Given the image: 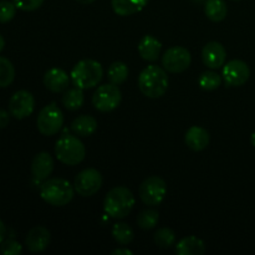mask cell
Segmentation results:
<instances>
[{
  "label": "cell",
  "mask_w": 255,
  "mask_h": 255,
  "mask_svg": "<svg viewBox=\"0 0 255 255\" xmlns=\"http://www.w3.org/2000/svg\"><path fill=\"white\" fill-rule=\"evenodd\" d=\"M167 194V184L158 176H151L139 186V198L146 206L156 207L163 202Z\"/></svg>",
  "instance_id": "obj_8"
},
{
  "label": "cell",
  "mask_w": 255,
  "mask_h": 255,
  "mask_svg": "<svg viewBox=\"0 0 255 255\" xmlns=\"http://www.w3.org/2000/svg\"><path fill=\"white\" fill-rule=\"evenodd\" d=\"M70 79L66 71L59 67H52L47 70L44 75V85L49 91L51 92H62L66 91L69 87Z\"/></svg>",
  "instance_id": "obj_16"
},
{
  "label": "cell",
  "mask_w": 255,
  "mask_h": 255,
  "mask_svg": "<svg viewBox=\"0 0 255 255\" xmlns=\"http://www.w3.org/2000/svg\"><path fill=\"white\" fill-rule=\"evenodd\" d=\"M154 243L159 247V248L168 249L176 244V233L172 231L171 228H159L154 234Z\"/></svg>",
  "instance_id": "obj_28"
},
{
  "label": "cell",
  "mask_w": 255,
  "mask_h": 255,
  "mask_svg": "<svg viewBox=\"0 0 255 255\" xmlns=\"http://www.w3.org/2000/svg\"><path fill=\"white\" fill-rule=\"evenodd\" d=\"M121 90L111 82L99 86L92 95V105L100 112L114 111L121 104Z\"/></svg>",
  "instance_id": "obj_7"
},
{
  "label": "cell",
  "mask_w": 255,
  "mask_h": 255,
  "mask_svg": "<svg viewBox=\"0 0 255 255\" xmlns=\"http://www.w3.org/2000/svg\"><path fill=\"white\" fill-rule=\"evenodd\" d=\"M21 244L14 239H6L0 243V253L2 255H19L21 254Z\"/></svg>",
  "instance_id": "obj_31"
},
{
  "label": "cell",
  "mask_w": 255,
  "mask_h": 255,
  "mask_svg": "<svg viewBox=\"0 0 255 255\" xmlns=\"http://www.w3.org/2000/svg\"><path fill=\"white\" fill-rule=\"evenodd\" d=\"M192 56L188 49L183 46L169 47L162 56V66L172 74H181L191 66Z\"/></svg>",
  "instance_id": "obj_9"
},
{
  "label": "cell",
  "mask_w": 255,
  "mask_h": 255,
  "mask_svg": "<svg viewBox=\"0 0 255 255\" xmlns=\"http://www.w3.org/2000/svg\"><path fill=\"white\" fill-rule=\"evenodd\" d=\"M162 44L152 35H146L138 42V54L143 60L148 62H154L161 55Z\"/></svg>",
  "instance_id": "obj_18"
},
{
  "label": "cell",
  "mask_w": 255,
  "mask_h": 255,
  "mask_svg": "<svg viewBox=\"0 0 255 255\" xmlns=\"http://www.w3.org/2000/svg\"><path fill=\"white\" fill-rule=\"evenodd\" d=\"M233 1H239V0H233Z\"/></svg>",
  "instance_id": "obj_39"
},
{
  "label": "cell",
  "mask_w": 255,
  "mask_h": 255,
  "mask_svg": "<svg viewBox=\"0 0 255 255\" xmlns=\"http://www.w3.org/2000/svg\"><path fill=\"white\" fill-rule=\"evenodd\" d=\"M35 99L31 92L19 90L15 92L9 101V111L16 120H24L34 112Z\"/></svg>",
  "instance_id": "obj_12"
},
{
  "label": "cell",
  "mask_w": 255,
  "mask_h": 255,
  "mask_svg": "<svg viewBox=\"0 0 255 255\" xmlns=\"http://www.w3.org/2000/svg\"><path fill=\"white\" fill-rule=\"evenodd\" d=\"M10 122V115L5 110H0V129L5 128Z\"/></svg>",
  "instance_id": "obj_33"
},
{
  "label": "cell",
  "mask_w": 255,
  "mask_h": 255,
  "mask_svg": "<svg viewBox=\"0 0 255 255\" xmlns=\"http://www.w3.org/2000/svg\"><path fill=\"white\" fill-rule=\"evenodd\" d=\"M251 142H252V144H253V147L255 148V132H253V133H252V136H251Z\"/></svg>",
  "instance_id": "obj_38"
},
{
  "label": "cell",
  "mask_w": 255,
  "mask_h": 255,
  "mask_svg": "<svg viewBox=\"0 0 255 255\" xmlns=\"http://www.w3.org/2000/svg\"><path fill=\"white\" fill-rule=\"evenodd\" d=\"M51 241V234L49 229L42 226H36L31 228L25 239V246L31 253H41L49 247Z\"/></svg>",
  "instance_id": "obj_14"
},
{
  "label": "cell",
  "mask_w": 255,
  "mask_h": 255,
  "mask_svg": "<svg viewBox=\"0 0 255 255\" xmlns=\"http://www.w3.org/2000/svg\"><path fill=\"white\" fill-rule=\"evenodd\" d=\"M158 221L159 214L154 209H144L137 217V224H138L139 228L144 229V231L153 229L158 223Z\"/></svg>",
  "instance_id": "obj_27"
},
{
  "label": "cell",
  "mask_w": 255,
  "mask_h": 255,
  "mask_svg": "<svg viewBox=\"0 0 255 255\" xmlns=\"http://www.w3.org/2000/svg\"><path fill=\"white\" fill-rule=\"evenodd\" d=\"M198 84L201 89H203L204 91H214V90H217L221 86L222 77L214 71H206L201 75Z\"/></svg>",
  "instance_id": "obj_29"
},
{
  "label": "cell",
  "mask_w": 255,
  "mask_h": 255,
  "mask_svg": "<svg viewBox=\"0 0 255 255\" xmlns=\"http://www.w3.org/2000/svg\"><path fill=\"white\" fill-rule=\"evenodd\" d=\"M16 5L14 1H7V0H1L0 1V22H9L10 20L14 19L16 14Z\"/></svg>",
  "instance_id": "obj_30"
},
{
  "label": "cell",
  "mask_w": 255,
  "mask_h": 255,
  "mask_svg": "<svg viewBox=\"0 0 255 255\" xmlns=\"http://www.w3.org/2000/svg\"><path fill=\"white\" fill-rule=\"evenodd\" d=\"M102 186V176L97 169H82L75 177L74 188L81 197H91L100 191Z\"/></svg>",
  "instance_id": "obj_10"
},
{
  "label": "cell",
  "mask_w": 255,
  "mask_h": 255,
  "mask_svg": "<svg viewBox=\"0 0 255 255\" xmlns=\"http://www.w3.org/2000/svg\"><path fill=\"white\" fill-rule=\"evenodd\" d=\"M12 1L16 5L17 9L22 11H34L41 7L45 0H12Z\"/></svg>",
  "instance_id": "obj_32"
},
{
  "label": "cell",
  "mask_w": 255,
  "mask_h": 255,
  "mask_svg": "<svg viewBox=\"0 0 255 255\" xmlns=\"http://www.w3.org/2000/svg\"><path fill=\"white\" fill-rule=\"evenodd\" d=\"M112 237L120 246H127L134 238V232L128 224L116 223L112 227Z\"/></svg>",
  "instance_id": "obj_25"
},
{
  "label": "cell",
  "mask_w": 255,
  "mask_h": 255,
  "mask_svg": "<svg viewBox=\"0 0 255 255\" xmlns=\"http://www.w3.org/2000/svg\"><path fill=\"white\" fill-rule=\"evenodd\" d=\"M209 141H211V136L208 131L201 126H192L186 132V137H184V142L188 148L194 152H201L206 149Z\"/></svg>",
  "instance_id": "obj_17"
},
{
  "label": "cell",
  "mask_w": 255,
  "mask_h": 255,
  "mask_svg": "<svg viewBox=\"0 0 255 255\" xmlns=\"http://www.w3.org/2000/svg\"><path fill=\"white\" fill-rule=\"evenodd\" d=\"M202 60H203V64L212 70L224 66L227 60L226 47L221 42H208L202 50Z\"/></svg>",
  "instance_id": "obj_13"
},
{
  "label": "cell",
  "mask_w": 255,
  "mask_h": 255,
  "mask_svg": "<svg viewBox=\"0 0 255 255\" xmlns=\"http://www.w3.org/2000/svg\"><path fill=\"white\" fill-rule=\"evenodd\" d=\"M37 129L44 136H54L59 133L64 125V114L55 102L42 107L36 120Z\"/></svg>",
  "instance_id": "obj_6"
},
{
  "label": "cell",
  "mask_w": 255,
  "mask_h": 255,
  "mask_svg": "<svg viewBox=\"0 0 255 255\" xmlns=\"http://www.w3.org/2000/svg\"><path fill=\"white\" fill-rule=\"evenodd\" d=\"M104 76V69L99 61L92 59H85L77 62L71 70V81L74 86L82 90L92 89L97 86Z\"/></svg>",
  "instance_id": "obj_4"
},
{
  "label": "cell",
  "mask_w": 255,
  "mask_h": 255,
  "mask_svg": "<svg viewBox=\"0 0 255 255\" xmlns=\"http://www.w3.org/2000/svg\"><path fill=\"white\" fill-rule=\"evenodd\" d=\"M107 77H109V81L114 85H121L128 77V67L125 62L121 61H115L112 62L109 66L107 70Z\"/></svg>",
  "instance_id": "obj_24"
},
{
  "label": "cell",
  "mask_w": 255,
  "mask_h": 255,
  "mask_svg": "<svg viewBox=\"0 0 255 255\" xmlns=\"http://www.w3.org/2000/svg\"><path fill=\"white\" fill-rule=\"evenodd\" d=\"M96 119L89 115H81L71 122V131L79 137H90L97 131Z\"/></svg>",
  "instance_id": "obj_19"
},
{
  "label": "cell",
  "mask_w": 255,
  "mask_h": 255,
  "mask_svg": "<svg viewBox=\"0 0 255 255\" xmlns=\"http://www.w3.org/2000/svg\"><path fill=\"white\" fill-rule=\"evenodd\" d=\"M5 236H6V227H5L4 222L0 219V243H1L2 241H4Z\"/></svg>",
  "instance_id": "obj_35"
},
{
  "label": "cell",
  "mask_w": 255,
  "mask_h": 255,
  "mask_svg": "<svg viewBox=\"0 0 255 255\" xmlns=\"http://www.w3.org/2000/svg\"><path fill=\"white\" fill-rule=\"evenodd\" d=\"M74 194V186L65 178H49L40 186V197L50 206H66L72 201Z\"/></svg>",
  "instance_id": "obj_3"
},
{
  "label": "cell",
  "mask_w": 255,
  "mask_h": 255,
  "mask_svg": "<svg viewBox=\"0 0 255 255\" xmlns=\"http://www.w3.org/2000/svg\"><path fill=\"white\" fill-rule=\"evenodd\" d=\"M55 156L66 166H77L85 159L86 148L79 137L64 134L57 139L55 144Z\"/></svg>",
  "instance_id": "obj_5"
},
{
  "label": "cell",
  "mask_w": 255,
  "mask_h": 255,
  "mask_svg": "<svg viewBox=\"0 0 255 255\" xmlns=\"http://www.w3.org/2000/svg\"><path fill=\"white\" fill-rule=\"evenodd\" d=\"M77 2H79V4H82V5H89V4H91V2H94L95 0H76Z\"/></svg>",
  "instance_id": "obj_37"
},
{
  "label": "cell",
  "mask_w": 255,
  "mask_h": 255,
  "mask_svg": "<svg viewBox=\"0 0 255 255\" xmlns=\"http://www.w3.org/2000/svg\"><path fill=\"white\" fill-rule=\"evenodd\" d=\"M176 253L178 255H203L206 253V244L197 237H186L176 244Z\"/></svg>",
  "instance_id": "obj_20"
},
{
  "label": "cell",
  "mask_w": 255,
  "mask_h": 255,
  "mask_svg": "<svg viewBox=\"0 0 255 255\" xmlns=\"http://www.w3.org/2000/svg\"><path fill=\"white\" fill-rule=\"evenodd\" d=\"M15 79V69L9 59L0 56V87H7Z\"/></svg>",
  "instance_id": "obj_26"
},
{
  "label": "cell",
  "mask_w": 255,
  "mask_h": 255,
  "mask_svg": "<svg viewBox=\"0 0 255 255\" xmlns=\"http://www.w3.org/2000/svg\"><path fill=\"white\" fill-rule=\"evenodd\" d=\"M148 0H111L114 11L120 16H129L142 11Z\"/></svg>",
  "instance_id": "obj_21"
},
{
  "label": "cell",
  "mask_w": 255,
  "mask_h": 255,
  "mask_svg": "<svg viewBox=\"0 0 255 255\" xmlns=\"http://www.w3.org/2000/svg\"><path fill=\"white\" fill-rule=\"evenodd\" d=\"M136 199L133 193L127 187L119 186L110 189L104 201V209L106 214L115 219H124L133 209Z\"/></svg>",
  "instance_id": "obj_2"
},
{
  "label": "cell",
  "mask_w": 255,
  "mask_h": 255,
  "mask_svg": "<svg viewBox=\"0 0 255 255\" xmlns=\"http://www.w3.org/2000/svg\"><path fill=\"white\" fill-rule=\"evenodd\" d=\"M112 255H132V253L129 249L127 248H119V249H115V251L111 252Z\"/></svg>",
  "instance_id": "obj_34"
},
{
  "label": "cell",
  "mask_w": 255,
  "mask_h": 255,
  "mask_svg": "<svg viewBox=\"0 0 255 255\" xmlns=\"http://www.w3.org/2000/svg\"><path fill=\"white\" fill-rule=\"evenodd\" d=\"M222 77H223V81L227 86H243L251 77V69L242 60H231L227 64H224Z\"/></svg>",
  "instance_id": "obj_11"
},
{
  "label": "cell",
  "mask_w": 255,
  "mask_h": 255,
  "mask_svg": "<svg viewBox=\"0 0 255 255\" xmlns=\"http://www.w3.org/2000/svg\"><path fill=\"white\" fill-rule=\"evenodd\" d=\"M204 14L211 21L219 22L228 15V6L224 0H206Z\"/></svg>",
  "instance_id": "obj_22"
},
{
  "label": "cell",
  "mask_w": 255,
  "mask_h": 255,
  "mask_svg": "<svg viewBox=\"0 0 255 255\" xmlns=\"http://www.w3.org/2000/svg\"><path fill=\"white\" fill-rule=\"evenodd\" d=\"M168 76L166 70L157 65L144 67L138 76L139 91L149 99H159L168 90Z\"/></svg>",
  "instance_id": "obj_1"
},
{
  "label": "cell",
  "mask_w": 255,
  "mask_h": 255,
  "mask_svg": "<svg viewBox=\"0 0 255 255\" xmlns=\"http://www.w3.org/2000/svg\"><path fill=\"white\" fill-rule=\"evenodd\" d=\"M54 171V159L47 152H40L34 157L31 162L32 178L39 183H42L51 176Z\"/></svg>",
  "instance_id": "obj_15"
},
{
  "label": "cell",
  "mask_w": 255,
  "mask_h": 255,
  "mask_svg": "<svg viewBox=\"0 0 255 255\" xmlns=\"http://www.w3.org/2000/svg\"><path fill=\"white\" fill-rule=\"evenodd\" d=\"M4 47H5V40H4V37H2V35L0 34V52L4 50Z\"/></svg>",
  "instance_id": "obj_36"
},
{
  "label": "cell",
  "mask_w": 255,
  "mask_h": 255,
  "mask_svg": "<svg viewBox=\"0 0 255 255\" xmlns=\"http://www.w3.org/2000/svg\"><path fill=\"white\" fill-rule=\"evenodd\" d=\"M84 90L76 86L67 90L64 94V96H62V105L69 111H76V110L81 109L82 105H84Z\"/></svg>",
  "instance_id": "obj_23"
}]
</instances>
